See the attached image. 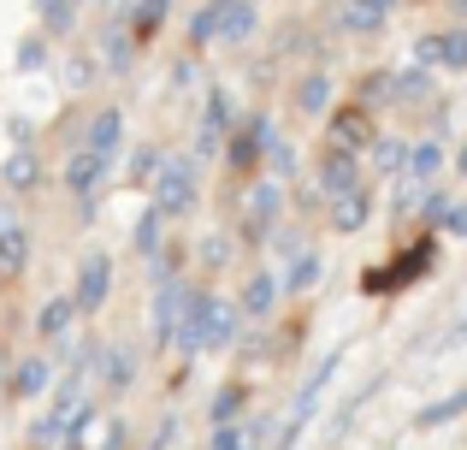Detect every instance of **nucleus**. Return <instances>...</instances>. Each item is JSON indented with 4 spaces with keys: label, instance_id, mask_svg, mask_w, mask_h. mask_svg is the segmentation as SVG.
Returning a JSON list of instances; mask_svg holds the SVG:
<instances>
[{
    "label": "nucleus",
    "instance_id": "40",
    "mask_svg": "<svg viewBox=\"0 0 467 450\" xmlns=\"http://www.w3.org/2000/svg\"><path fill=\"white\" fill-rule=\"evenodd\" d=\"M450 237H467V202H450V220H444Z\"/></svg>",
    "mask_w": 467,
    "mask_h": 450
},
{
    "label": "nucleus",
    "instance_id": "6",
    "mask_svg": "<svg viewBox=\"0 0 467 450\" xmlns=\"http://www.w3.org/2000/svg\"><path fill=\"white\" fill-rule=\"evenodd\" d=\"M107 166H113V161H107V154H95V149L66 154V173H59V178H66V190L78 196V214H83V220H89V214H95V202H101Z\"/></svg>",
    "mask_w": 467,
    "mask_h": 450
},
{
    "label": "nucleus",
    "instance_id": "33",
    "mask_svg": "<svg viewBox=\"0 0 467 450\" xmlns=\"http://www.w3.org/2000/svg\"><path fill=\"white\" fill-rule=\"evenodd\" d=\"M95 78H101V54H89V47H83V54L66 59V89H71V95H83Z\"/></svg>",
    "mask_w": 467,
    "mask_h": 450
},
{
    "label": "nucleus",
    "instance_id": "21",
    "mask_svg": "<svg viewBox=\"0 0 467 450\" xmlns=\"http://www.w3.org/2000/svg\"><path fill=\"white\" fill-rule=\"evenodd\" d=\"M24 267H30V231L12 220V225H0V285H12Z\"/></svg>",
    "mask_w": 467,
    "mask_h": 450
},
{
    "label": "nucleus",
    "instance_id": "27",
    "mask_svg": "<svg viewBox=\"0 0 467 450\" xmlns=\"http://www.w3.org/2000/svg\"><path fill=\"white\" fill-rule=\"evenodd\" d=\"M47 380H54V361L47 356H30V361H18V373H12V397H42L47 392Z\"/></svg>",
    "mask_w": 467,
    "mask_h": 450
},
{
    "label": "nucleus",
    "instance_id": "22",
    "mask_svg": "<svg viewBox=\"0 0 467 450\" xmlns=\"http://www.w3.org/2000/svg\"><path fill=\"white\" fill-rule=\"evenodd\" d=\"M296 113L302 119H326L331 113V71L326 66H314L308 78L296 83Z\"/></svg>",
    "mask_w": 467,
    "mask_h": 450
},
{
    "label": "nucleus",
    "instance_id": "32",
    "mask_svg": "<svg viewBox=\"0 0 467 450\" xmlns=\"http://www.w3.org/2000/svg\"><path fill=\"white\" fill-rule=\"evenodd\" d=\"M456 415H467V385H462V392H450L444 403H426L420 415H414V427H450Z\"/></svg>",
    "mask_w": 467,
    "mask_h": 450
},
{
    "label": "nucleus",
    "instance_id": "29",
    "mask_svg": "<svg viewBox=\"0 0 467 450\" xmlns=\"http://www.w3.org/2000/svg\"><path fill=\"white\" fill-rule=\"evenodd\" d=\"M426 95H432V66H420V59H414V66H402L397 71V95H390V101H397V107H414V101H426Z\"/></svg>",
    "mask_w": 467,
    "mask_h": 450
},
{
    "label": "nucleus",
    "instance_id": "8",
    "mask_svg": "<svg viewBox=\"0 0 467 450\" xmlns=\"http://www.w3.org/2000/svg\"><path fill=\"white\" fill-rule=\"evenodd\" d=\"M414 59L432 71H467V24H444V30L414 36Z\"/></svg>",
    "mask_w": 467,
    "mask_h": 450
},
{
    "label": "nucleus",
    "instance_id": "12",
    "mask_svg": "<svg viewBox=\"0 0 467 450\" xmlns=\"http://www.w3.org/2000/svg\"><path fill=\"white\" fill-rule=\"evenodd\" d=\"M285 214V178H254L249 184V208H243V231L249 237H266Z\"/></svg>",
    "mask_w": 467,
    "mask_h": 450
},
{
    "label": "nucleus",
    "instance_id": "5",
    "mask_svg": "<svg viewBox=\"0 0 467 450\" xmlns=\"http://www.w3.org/2000/svg\"><path fill=\"white\" fill-rule=\"evenodd\" d=\"M231 131H237V113H231V95L213 83V89L202 95V131H195V161H213V154H225Z\"/></svg>",
    "mask_w": 467,
    "mask_h": 450
},
{
    "label": "nucleus",
    "instance_id": "4",
    "mask_svg": "<svg viewBox=\"0 0 467 450\" xmlns=\"http://www.w3.org/2000/svg\"><path fill=\"white\" fill-rule=\"evenodd\" d=\"M195 196H202V184H195V161H190V154H166L160 178L149 184V202L166 214V220H183V214L195 208Z\"/></svg>",
    "mask_w": 467,
    "mask_h": 450
},
{
    "label": "nucleus",
    "instance_id": "18",
    "mask_svg": "<svg viewBox=\"0 0 467 450\" xmlns=\"http://www.w3.org/2000/svg\"><path fill=\"white\" fill-rule=\"evenodd\" d=\"M367 220H373V190H343V196H331V231H343V237H349V231H361Z\"/></svg>",
    "mask_w": 467,
    "mask_h": 450
},
{
    "label": "nucleus",
    "instance_id": "3",
    "mask_svg": "<svg viewBox=\"0 0 467 450\" xmlns=\"http://www.w3.org/2000/svg\"><path fill=\"white\" fill-rule=\"evenodd\" d=\"M337 368H343V350H331V356H319V368L302 380V392L290 397V415L278 421V450H296V439H302V427L314 421V409H319V397H326V385L337 380Z\"/></svg>",
    "mask_w": 467,
    "mask_h": 450
},
{
    "label": "nucleus",
    "instance_id": "11",
    "mask_svg": "<svg viewBox=\"0 0 467 450\" xmlns=\"http://www.w3.org/2000/svg\"><path fill=\"white\" fill-rule=\"evenodd\" d=\"M314 178H319V190H326V202L343 196V190H361L367 184V178H361V154H355V149H337V142H326Z\"/></svg>",
    "mask_w": 467,
    "mask_h": 450
},
{
    "label": "nucleus",
    "instance_id": "23",
    "mask_svg": "<svg viewBox=\"0 0 467 450\" xmlns=\"http://www.w3.org/2000/svg\"><path fill=\"white\" fill-rule=\"evenodd\" d=\"M78 0H36V30L54 36V42H66L71 30H78Z\"/></svg>",
    "mask_w": 467,
    "mask_h": 450
},
{
    "label": "nucleus",
    "instance_id": "7",
    "mask_svg": "<svg viewBox=\"0 0 467 450\" xmlns=\"http://www.w3.org/2000/svg\"><path fill=\"white\" fill-rule=\"evenodd\" d=\"M183 302H190V285H183V278H171V285H154V302H149V344H154V350H178Z\"/></svg>",
    "mask_w": 467,
    "mask_h": 450
},
{
    "label": "nucleus",
    "instance_id": "37",
    "mask_svg": "<svg viewBox=\"0 0 467 450\" xmlns=\"http://www.w3.org/2000/svg\"><path fill=\"white\" fill-rule=\"evenodd\" d=\"M202 267H207V273L231 267V237H207V243H202Z\"/></svg>",
    "mask_w": 467,
    "mask_h": 450
},
{
    "label": "nucleus",
    "instance_id": "10",
    "mask_svg": "<svg viewBox=\"0 0 467 450\" xmlns=\"http://www.w3.org/2000/svg\"><path fill=\"white\" fill-rule=\"evenodd\" d=\"M331 142L337 149H355V154H367L379 142V119H373V107L367 101H349V107H331Z\"/></svg>",
    "mask_w": 467,
    "mask_h": 450
},
{
    "label": "nucleus",
    "instance_id": "41",
    "mask_svg": "<svg viewBox=\"0 0 467 450\" xmlns=\"http://www.w3.org/2000/svg\"><path fill=\"white\" fill-rule=\"evenodd\" d=\"M101 450H125V427H119V421L107 427V445H101Z\"/></svg>",
    "mask_w": 467,
    "mask_h": 450
},
{
    "label": "nucleus",
    "instance_id": "15",
    "mask_svg": "<svg viewBox=\"0 0 467 450\" xmlns=\"http://www.w3.org/2000/svg\"><path fill=\"white\" fill-rule=\"evenodd\" d=\"M83 149H95V154L113 161V154L125 149V107H95L89 125H83Z\"/></svg>",
    "mask_w": 467,
    "mask_h": 450
},
{
    "label": "nucleus",
    "instance_id": "1",
    "mask_svg": "<svg viewBox=\"0 0 467 450\" xmlns=\"http://www.w3.org/2000/svg\"><path fill=\"white\" fill-rule=\"evenodd\" d=\"M237 320H243V309H237L231 297L190 290V302H183V320H178V350H183V356H202V350H231Z\"/></svg>",
    "mask_w": 467,
    "mask_h": 450
},
{
    "label": "nucleus",
    "instance_id": "24",
    "mask_svg": "<svg viewBox=\"0 0 467 450\" xmlns=\"http://www.w3.org/2000/svg\"><path fill=\"white\" fill-rule=\"evenodd\" d=\"M71 320H78V297H71V290H66V297H47L42 309H36V332H42L47 344H54V338H66Z\"/></svg>",
    "mask_w": 467,
    "mask_h": 450
},
{
    "label": "nucleus",
    "instance_id": "35",
    "mask_svg": "<svg viewBox=\"0 0 467 450\" xmlns=\"http://www.w3.org/2000/svg\"><path fill=\"white\" fill-rule=\"evenodd\" d=\"M47 47H54V36L30 30V36L18 42V54H12V59H18V71H42V66H47Z\"/></svg>",
    "mask_w": 467,
    "mask_h": 450
},
{
    "label": "nucleus",
    "instance_id": "36",
    "mask_svg": "<svg viewBox=\"0 0 467 450\" xmlns=\"http://www.w3.org/2000/svg\"><path fill=\"white\" fill-rule=\"evenodd\" d=\"M160 166H166V154H160L154 142H142V149L130 154V184H154V178H160Z\"/></svg>",
    "mask_w": 467,
    "mask_h": 450
},
{
    "label": "nucleus",
    "instance_id": "39",
    "mask_svg": "<svg viewBox=\"0 0 467 450\" xmlns=\"http://www.w3.org/2000/svg\"><path fill=\"white\" fill-rule=\"evenodd\" d=\"M456 344H467V314H462L456 326H450L444 338H438V350H432V356H450V350H456Z\"/></svg>",
    "mask_w": 467,
    "mask_h": 450
},
{
    "label": "nucleus",
    "instance_id": "38",
    "mask_svg": "<svg viewBox=\"0 0 467 450\" xmlns=\"http://www.w3.org/2000/svg\"><path fill=\"white\" fill-rule=\"evenodd\" d=\"M207 450H261V445H254V439H249L243 427H219V433H213V445H207Z\"/></svg>",
    "mask_w": 467,
    "mask_h": 450
},
{
    "label": "nucleus",
    "instance_id": "31",
    "mask_svg": "<svg viewBox=\"0 0 467 450\" xmlns=\"http://www.w3.org/2000/svg\"><path fill=\"white\" fill-rule=\"evenodd\" d=\"M207 42H219V6L213 0H202V6L190 12V54H202Z\"/></svg>",
    "mask_w": 467,
    "mask_h": 450
},
{
    "label": "nucleus",
    "instance_id": "13",
    "mask_svg": "<svg viewBox=\"0 0 467 450\" xmlns=\"http://www.w3.org/2000/svg\"><path fill=\"white\" fill-rule=\"evenodd\" d=\"M125 12H130V6H125ZM125 12L101 24V47H95V54H101V66H107V71H119V78H125V71L142 59V42L130 36V18H125Z\"/></svg>",
    "mask_w": 467,
    "mask_h": 450
},
{
    "label": "nucleus",
    "instance_id": "14",
    "mask_svg": "<svg viewBox=\"0 0 467 450\" xmlns=\"http://www.w3.org/2000/svg\"><path fill=\"white\" fill-rule=\"evenodd\" d=\"M213 6H219V42L225 47L254 42V30H261V0H213Z\"/></svg>",
    "mask_w": 467,
    "mask_h": 450
},
{
    "label": "nucleus",
    "instance_id": "43",
    "mask_svg": "<svg viewBox=\"0 0 467 450\" xmlns=\"http://www.w3.org/2000/svg\"><path fill=\"white\" fill-rule=\"evenodd\" d=\"M450 12H456V24H467V0H450Z\"/></svg>",
    "mask_w": 467,
    "mask_h": 450
},
{
    "label": "nucleus",
    "instance_id": "26",
    "mask_svg": "<svg viewBox=\"0 0 467 450\" xmlns=\"http://www.w3.org/2000/svg\"><path fill=\"white\" fill-rule=\"evenodd\" d=\"M160 231H166V214H160L154 202H149V208L137 214V225H130V243H137V255H142V261H154V255L166 249V237H160Z\"/></svg>",
    "mask_w": 467,
    "mask_h": 450
},
{
    "label": "nucleus",
    "instance_id": "20",
    "mask_svg": "<svg viewBox=\"0 0 467 450\" xmlns=\"http://www.w3.org/2000/svg\"><path fill=\"white\" fill-rule=\"evenodd\" d=\"M171 6H178V0H130V36H137L142 47L149 42H160V30H166V18H171Z\"/></svg>",
    "mask_w": 467,
    "mask_h": 450
},
{
    "label": "nucleus",
    "instance_id": "34",
    "mask_svg": "<svg viewBox=\"0 0 467 450\" xmlns=\"http://www.w3.org/2000/svg\"><path fill=\"white\" fill-rule=\"evenodd\" d=\"M207 415H213V427H231V421L243 415V385H219L213 403H207Z\"/></svg>",
    "mask_w": 467,
    "mask_h": 450
},
{
    "label": "nucleus",
    "instance_id": "17",
    "mask_svg": "<svg viewBox=\"0 0 467 450\" xmlns=\"http://www.w3.org/2000/svg\"><path fill=\"white\" fill-rule=\"evenodd\" d=\"M278 297H285V285H278L273 273H249V285H243V297H237L243 320H273Z\"/></svg>",
    "mask_w": 467,
    "mask_h": 450
},
{
    "label": "nucleus",
    "instance_id": "44",
    "mask_svg": "<svg viewBox=\"0 0 467 450\" xmlns=\"http://www.w3.org/2000/svg\"><path fill=\"white\" fill-rule=\"evenodd\" d=\"M78 6H101V0H78Z\"/></svg>",
    "mask_w": 467,
    "mask_h": 450
},
{
    "label": "nucleus",
    "instance_id": "25",
    "mask_svg": "<svg viewBox=\"0 0 467 450\" xmlns=\"http://www.w3.org/2000/svg\"><path fill=\"white\" fill-rule=\"evenodd\" d=\"M367 166H373L379 178H402L409 173V142L402 137H379L373 149H367Z\"/></svg>",
    "mask_w": 467,
    "mask_h": 450
},
{
    "label": "nucleus",
    "instance_id": "28",
    "mask_svg": "<svg viewBox=\"0 0 467 450\" xmlns=\"http://www.w3.org/2000/svg\"><path fill=\"white\" fill-rule=\"evenodd\" d=\"M438 173H444V149H438L432 137H426V142H409V173H402V178H409V184H432Z\"/></svg>",
    "mask_w": 467,
    "mask_h": 450
},
{
    "label": "nucleus",
    "instance_id": "19",
    "mask_svg": "<svg viewBox=\"0 0 467 450\" xmlns=\"http://www.w3.org/2000/svg\"><path fill=\"white\" fill-rule=\"evenodd\" d=\"M0 184L18 190V196H30V190L42 184V154L36 149H12L6 161H0Z\"/></svg>",
    "mask_w": 467,
    "mask_h": 450
},
{
    "label": "nucleus",
    "instance_id": "16",
    "mask_svg": "<svg viewBox=\"0 0 467 450\" xmlns=\"http://www.w3.org/2000/svg\"><path fill=\"white\" fill-rule=\"evenodd\" d=\"M385 24H390L385 0H343V6H337V30L343 36H379Z\"/></svg>",
    "mask_w": 467,
    "mask_h": 450
},
{
    "label": "nucleus",
    "instance_id": "9",
    "mask_svg": "<svg viewBox=\"0 0 467 450\" xmlns=\"http://www.w3.org/2000/svg\"><path fill=\"white\" fill-rule=\"evenodd\" d=\"M71 297H78V314H101V309H107V297H113V255H101V249L83 255Z\"/></svg>",
    "mask_w": 467,
    "mask_h": 450
},
{
    "label": "nucleus",
    "instance_id": "42",
    "mask_svg": "<svg viewBox=\"0 0 467 450\" xmlns=\"http://www.w3.org/2000/svg\"><path fill=\"white\" fill-rule=\"evenodd\" d=\"M450 166H456V178H467V142L456 149V161H450Z\"/></svg>",
    "mask_w": 467,
    "mask_h": 450
},
{
    "label": "nucleus",
    "instance_id": "2",
    "mask_svg": "<svg viewBox=\"0 0 467 450\" xmlns=\"http://www.w3.org/2000/svg\"><path fill=\"white\" fill-rule=\"evenodd\" d=\"M432 267H438V243H432V237H420V243H409V249H397V261L367 267L361 290H367V297H397V290H409L414 278H426Z\"/></svg>",
    "mask_w": 467,
    "mask_h": 450
},
{
    "label": "nucleus",
    "instance_id": "30",
    "mask_svg": "<svg viewBox=\"0 0 467 450\" xmlns=\"http://www.w3.org/2000/svg\"><path fill=\"white\" fill-rule=\"evenodd\" d=\"M319 278V255L314 249H296L290 255V267H285V278H278V285H285V297H302V290H308Z\"/></svg>",
    "mask_w": 467,
    "mask_h": 450
}]
</instances>
